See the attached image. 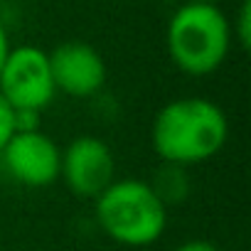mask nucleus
<instances>
[{
	"mask_svg": "<svg viewBox=\"0 0 251 251\" xmlns=\"http://www.w3.org/2000/svg\"><path fill=\"white\" fill-rule=\"evenodd\" d=\"M168 52L190 76H207L222 67L231 45V25L214 3L190 0L168 23Z\"/></svg>",
	"mask_w": 251,
	"mask_h": 251,
	"instance_id": "obj_2",
	"label": "nucleus"
},
{
	"mask_svg": "<svg viewBox=\"0 0 251 251\" xmlns=\"http://www.w3.org/2000/svg\"><path fill=\"white\" fill-rule=\"evenodd\" d=\"M96 219L113 241L148 246L163 236L168 207L143 180H113L96 197Z\"/></svg>",
	"mask_w": 251,
	"mask_h": 251,
	"instance_id": "obj_3",
	"label": "nucleus"
},
{
	"mask_svg": "<svg viewBox=\"0 0 251 251\" xmlns=\"http://www.w3.org/2000/svg\"><path fill=\"white\" fill-rule=\"evenodd\" d=\"M202 3H214L217 5V0H202Z\"/></svg>",
	"mask_w": 251,
	"mask_h": 251,
	"instance_id": "obj_13",
	"label": "nucleus"
},
{
	"mask_svg": "<svg viewBox=\"0 0 251 251\" xmlns=\"http://www.w3.org/2000/svg\"><path fill=\"white\" fill-rule=\"evenodd\" d=\"M47 54L57 91H64L74 99H89L103 86L106 64L91 45L72 40L57 45Z\"/></svg>",
	"mask_w": 251,
	"mask_h": 251,
	"instance_id": "obj_7",
	"label": "nucleus"
},
{
	"mask_svg": "<svg viewBox=\"0 0 251 251\" xmlns=\"http://www.w3.org/2000/svg\"><path fill=\"white\" fill-rule=\"evenodd\" d=\"M113 153L101 138L81 136L62 151L59 177L76 197L96 200L113 182Z\"/></svg>",
	"mask_w": 251,
	"mask_h": 251,
	"instance_id": "obj_5",
	"label": "nucleus"
},
{
	"mask_svg": "<svg viewBox=\"0 0 251 251\" xmlns=\"http://www.w3.org/2000/svg\"><path fill=\"white\" fill-rule=\"evenodd\" d=\"M13 133H15V111L3 96H0V151H3V146L10 141Z\"/></svg>",
	"mask_w": 251,
	"mask_h": 251,
	"instance_id": "obj_10",
	"label": "nucleus"
},
{
	"mask_svg": "<svg viewBox=\"0 0 251 251\" xmlns=\"http://www.w3.org/2000/svg\"><path fill=\"white\" fill-rule=\"evenodd\" d=\"M8 52H10V42H8V32L5 27L0 25V69H3L5 59H8Z\"/></svg>",
	"mask_w": 251,
	"mask_h": 251,
	"instance_id": "obj_12",
	"label": "nucleus"
},
{
	"mask_svg": "<svg viewBox=\"0 0 251 251\" xmlns=\"http://www.w3.org/2000/svg\"><path fill=\"white\" fill-rule=\"evenodd\" d=\"M148 185L153 187V192L165 207L180 204L190 195V175L185 173V165H175V163H163Z\"/></svg>",
	"mask_w": 251,
	"mask_h": 251,
	"instance_id": "obj_8",
	"label": "nucleus"
},
{
	"mask_svg": "<svg viewBox=\"0 0 251 251\" xmlns=\"http://www.w3.org/2000/svg\"><path fill=\"white\" fill-rule=\"evenodd\" d=\"M57 94L50 54L35 45L10 47L0 69V96L13 111H42Z\"/></svg>",
	"mask_w": 251,
	"mask_h": 251,
	"instance_id": "obj_4",
	"label": "nucleus"
},
{
	"mask_svg": "<svg viewBox=\"0 0 251 251\" xmlns=\"http://www.w3.org/2000/svg\"><path fill=\"white\" fill-rule=\"evenodd\" d=\"M231 32L239 40V45L244 50H249V45H251V0H244L241 3V8L236 13V20L231 25Z\"/></svg>",
	"mask_w": 251,
	"mask_h": 251,
	"instance_id": "obj_9",
	"label": "nucleus"
},
{
	"mask_svg": "<svg viewBox=\"0 0 251 251\" xmlns=\"http://www.w3.org/2000/svg\"><path fill=\"white\" fill-rule=\"evenodd\" d=\"M175 251H219V249L214 244H209V241H185Z\"/></svg>",
	"mask_w": 251,
	"mask_h": 251,
	"instance_id": "obj_11",
	"label": "nucleus"
},
{
	"mask_svg": "<svg viewBox=\"0 0 251 251\" xmlns=\"http://www.w3.org/2000/svg\"><path fill=\"white\" fill-rule=\"evenodd\" d=\"M0 155L5 170L27 187H45L59 177L62 148L40 128L15 131Z\"/></svg>",
	"mask_w": 251,
	"mask_h": 251,
	"instance_id": "obj_6",
	"label": "nucleus"
},
{
	"mask_svg": "<svg viewBox=\"0 0 251 251\" xmlns=\"http://www.w3.org/2000/svg\"><path fill=\"white\" fill-rule=\"evenodd\" d=\"M229 123L209 99H175L153 121V148L163 163L195 165L214 158L226 143Z\"/></svg>",
	"mask_w": 251,
	"mask_h": 251,
	"instance_id": "obj_1",
	"label": "nucleus"
}]
</instances>
